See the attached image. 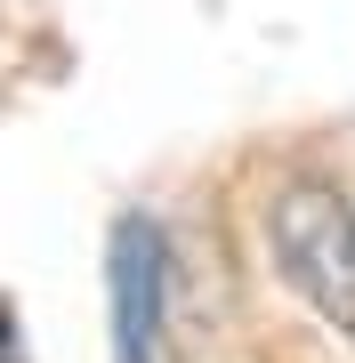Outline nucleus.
I'll return each mask as SVG.
<instances>
[{
  "label": "nucleus",
  "instance_id": "f03ea898",
  "mask_svg": "<svg viewBox=\"0 0 355 363\" xmlns=\"http://www.w3.org/2000/svg\"><path fill=\"white\" fill-rule=\"evenodd\" d=\"M106 283H113V363H154L162 347V283H170V242L154 218H121L106 242Z\"/></svg>",
  "mask_w": 355,
  "mask_h": 363
},
{
  "label": "nucleus",
  "instance_id": "7ed1b4c3",
  "mask_svg": "<svg viewBox=\"0 0 355 363\" xmlns=\"http://www.w3.org/2000/svg\"><path fill=\"white\" fill-rule=\"evenodd\" d=\"M0 363H25V339H16V307L0 298Z\"/></svg>",
  "mask_w": 355,
  "mask_h": 363
},
{
  "label": "nucleus",
  "instance_id": "f257e3e1",
  "mask_svg": "<svg viewBox=\"0 0 355 363\" xmlns=\"http://www.w3.org/2000/svg\"><path fill=\"white\" fill-rule=\"evenodd\" d=\"M266 250H275L283 283L307 298L339 339H355V202L323 178L283 186L266 210Z\"/></svg>",
  "mask_w": 355,
  "mask_h": 363
}]
</instances>
